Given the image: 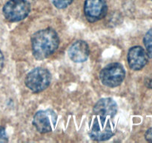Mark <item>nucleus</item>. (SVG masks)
<instances>
[{
  "instance_id": "f257e3e1",
  "label": "nucleus",
  "mask_w": 152,
  "mask_h": 143,
  "mask_svg": "<svg viewBox=\"0 0 152 143\" xmlns=\"http://www.w3.org/2000/svg\"><path fill=\"white\" fill-rule=\"evenodd\" d=\"M31 43L34 57L38 60H42L54 53L59 47V36L53 28H45L33 35Z\"/></svg>"
},
{
  "instance_id": "f03ea898",
  "label": "nucleus",
  "mask_w": 152,
  "mask_h": 143,
  "mask_svg": "<svg viewBox=\"0 0 152 143\" xmlns=\"http://www.w3.org/2000/svg\"><path fill=\"white\" fill-rule=\"evenodd\" d=\"M115 130L110 117L96 115L92 120L90 137L94 141H105L114 136Z\"/></svg>"
},
{
  "instance_id": "7ed1b4c3",
  "label": "nucleus",
  "mask_w": 152,
  "mask_h": 143,
  "mask_svg": "<svg viewBox=\"0 0 152 143\" xmlns=\"http://www.w3.org/2000/svg\"><path fill=\"white\" fill-rule=\"evenodd\" d=\"M51 74L44 68H36L31 70L25 77V83L27 87L33 92L38 93L45 90L50 85Z\"/></svg>"
},
{
  "instance_id": "20e7f679",
  "label": "nucleus",
  "mask_w": 152,
  "mask_h": 143,
  "mask_svg": "<svg viewBox=\"0 0 152 143\" xmlns=\"http://www.w3.org/2000/svg\"><path fill=\"white\" fill-rule=\"evenodd\" d=\"M31 10L26 0H10L3 7V14L9 22H19L28 16Z\"/></svg>"
},
{
  "instance_id": "39448f33",
  "label": "nucleus",
  "mask_w": 152,
  "mask_h": 143,
  "mask_svg": "<svg viewBox=\"0 0 152 143\" xmlns=\"http://www.w3.org/2000/svg\"><path fill=\"white\" fill-rule=\"evenodd\" d=\"M126 76V72L123 66L118 63H113L102 69L99 78L105 86L116 87L122 83Z\"/></svg>"
},
{
  "instance_id": "423d86ee",
  "label": "nucleus",
  "mask_w": 152,
  "mask_h": 143,
  "mask_svg": "<svg viewBox=\"0 0 152 143\" xmlns=\"http://www.w3.org/2000/svg\"><path fill=\"white\" fill-rule=\"evenodd\" d=\"M57 122V116L51 110H40L34 116L33 125L42 133L51 132L53 130Z\"/></svg>"
},
{
  "instance_id": "0eeeda50",
  "label": "nucleus",
  "mask_w": 152,
  "mask_h": 143,
  "mask_svg": "<svg viewBox=\"0 0 152 143\" xmlns=\"http://www.w3.org/2000/svg\"><path fill=\"white\" fill-rule=\"evenodd\" d=\"M84 12L86 19L90 22L100 20L106 15V2L105 0H86Z\"/></svg>"
},
{
  "instance_id": "6e6552de",
  "label": "nucleus",
  "mask_w": 152,
  "mask_h": 143,
  "mask_svg": "<svg viewBox=\"0 0 152 143\" xmlns=\"http://www.w3.org/2000/svg\"><path fill=\"white\" fill-rule=\"evenodd\" d=\"M148 55L141 46L131 48L128 53V62L133 70H140L148 63Z\"/></svg>"
},
{
  "instance_id": "1a4fd4ad",
  "label": "nucleus",
  "mask_w": 152,
  "mask_h": 143,
  "mask_svg": "<svg viewBox=\"0 0 152 143\" xmlns=\"http://www.w3.org/2000/svg\"><path fill=\"white\" fill-rule=\"evenodd\" d=\"M89 53L88 45L83 40L76 41L71 45L68 50L70 58L76 63L85 62L88 57Z\"/></svg>"
},
{
  "instance_id": "9d476101",
  "label": "nucleus",
  "mask_w": 152,
  "mask_h": 143,
  "mask_svg": "<svg viewBox=\"0 0 152 143\" xmlns=\"http://www.w3.org/2000/svg\"><path fill=\"white\" fill-rule=\"evenodd\" d=\"M94 113L97 116L114 117L117 113V104L112 98H102L94 107Z\"/></svg>"
},
{
  "instance_id": "9b49d317",
  "label": "nucleus",
  "mask_w": 152,
  "mask_h": 143,
  "mask_svg": "<svg viewBox=\"0 0 152 143\" xmlns=\"http://www.w3.org/2000/svg\"><path fill=\"white\" fill-rule=\"evenodd\" d=\"M143 42L145 49H146L148 56L152 58V28L145 34Z\"/></svg>"
},
{
  "instance_id": "f8f14e48",
  "label": "nucleus",
  "mask_w": 152,
  "mask_h": 143,
  "mask_svg": "<svg viewBox=\"0 0 152 143\" xmlns=\"http://www.w3.org/2000/svg\"><path fill=\"white\" fill-rule=\"evenodd\" d=\"M74 0H52V2L56 7L59 9L66 8L73 2Z\"/></svg>"
},
{
  "instance_id": "ddd939ff",
  "label": "nucleus",
  "mask_w": 152,
  "mask_h": 143,
  "mask_svg": "<svg viewBox=\"0 0 152 143\" xmlns=\"http://www.w3.org/2000/svg\"><path fill=\"white\" fill-rule=\"evenodd\" d=\"M7 134H6L5 130L2 127L0 126V142H7Z\"/></svg>"
},
{
  "instance_id": "4468645a",
  "label": "nucleus",
  "mask_w": 152,
  "mask_h": 143,
  "mask_svg": "<svg viewBox=\"0 0 152 143\" xmlns=\"http://www.w3.org/2000/svg\"><path fill=\"white\" fill-rule=\"evenodd\" d=\"M145 83L147 87L152 89V74H151L148 77H146V79L145 80Z\"/></svg>"
},
{
  "instance_id": "2eb2a0df",
  "label": "nucleus",
  "mask_w": 152,
  "mask_h": 143,
  "mask_svg": "<svg viewBox=\"0 0 152 143\" xmlns=\"http://www.w3.org/2000/svg\"><path fill=\"white\" fill-rule=\"evenodd\" d=\"M145 139L148 142H152V128H150L145 133Z\"/></svg>"
},
{
  "instance_id": "dca6fc26",
  "label": "nucleus",
  "mask_w": 152,
  "mask_h": 143,
  "mask_svg": "<svg viewBox=\"0 0 152 143\" xmlns=\"http://www.w3.org/2000/svg\"><path fill=\"white\" fill-rule=\"evenodd\" d=\"M4 56H3L2 52L0 51V72H1L3 67H4Z\"/></svg>"
}]
</instances>
